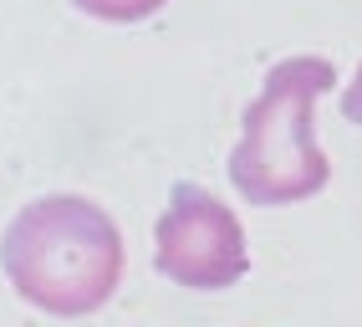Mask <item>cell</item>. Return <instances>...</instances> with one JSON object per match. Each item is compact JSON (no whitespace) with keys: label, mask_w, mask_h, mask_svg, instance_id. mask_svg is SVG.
<instances>
[{"label":"cell","mask_w":362,"mask_h":327,"mask_svg":"<svg viewBox=\"0 0 362 327\" xmlns=\"http://www.w3.org/2000/svg\"><path fill=\"white\" fill-rule=\"evenodd\" d=\"M153 266L174 287L225 292L250 271V246L240 215L204 184H174L153 225Z\"/></svg>","instance_id":"3957f363"},{"label":"cell","mask_w":362,"mask_h":327,"mask_svg":"<svg viewBox=\"0 0 362 327\" xmlns=\"http://www.w3.org/2000/svg\"><path fill=\"white\" fill-rule=\"evenodd\" d=\"M337 87L327 57H286L265 72L230 149V184L245 205H296L327 190L332 164L317 144V103Z\"/></svg>","instance_id":"7a4b0ae2"},{"label":"cell","mask_w":362,"mask_h":327,"mask_svg":"<svg viewBox=\"0 0 362 327\" xmlns=\"http://www.w3.org/2000/svg\"><path fill=\"white\" fill-rule=\"evenodd\" d=\"M82 16H92V21H112V26H133V21H148V16H158L168 0H71Z\"/></svg>","instance_id":"277c9868"},{"label":"cell","mask_w":362,"mask_h":327,"mask_svg":"<svg viewBox=\"0 0 362 327\" xmlns=\"http://www.w3.org/2000/svg\"><path fill=\"white\" fill-rule=\"evenodd\" d=\"M0 271L21 302L52 317H87L123 282V230L87 195H41L0 236Z\"/></svg>","instance_id":"6da1fadb"},{"label":"cell","mask_w":362,"mask_h":327,"mask_svg":"<svg viewBox=\"0 0 362 327\" xmlns=\"http://www.w3.org/2000/svg\"><path fill=\"white\" fill-rule=\"evenodd\" d=\"M342 118L362 128V67L352 72V82H347V92H342Z\"/></svg>","instance_id":"5b68a950"}]
</instances>
